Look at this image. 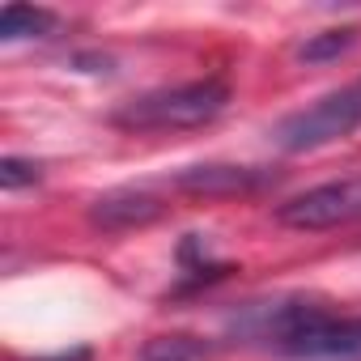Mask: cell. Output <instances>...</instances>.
Listing matches in <instances>:
<instances>
[{
    "instance_id": "1",
    "label": "cell",
    "mask_w": 361,
    "mask_h": 361,
    "mask_svg": "<svg viewBox=\"0 0 361 361\" xmlns=\"http://www.w3.org/2000/svg\"><path fill=\"white\" fill-rule=\"evenodd\" d=\"M293 361H361V314H327L319 306H255L243 323Z\"/></svg>"
},
{
    "instance_id": "4",
    "label": "cell",
    "mask_w": 361,
    "mask_h": 361,
    "mask_svg": "<svg viewBox=\"0 0 361 361\" xmlns=\"http://www.w3.org/2000/svg\"><path fill=\"white\" fill-rule=\"evenodd\" d=\"M276 221L289 230H336L348 221H361V174L336 178V183H319L276 209Z\"/></svg>"
},
{
    "instance_id": "10",
    "label": "cell",
    "mask_w": 361,
    "mask_h": 361,
    "mask_svg": "<svg viewBox=\"0 0 361 361\" xmlns=\"http://www.w3.org/2000/svg\"><path fill=\"white\" fill-rule=\"evenodd\" d=\"M39 178V166H30V161H18V157H5V170H0V183H5L9 192L13 188H22V183H35Z\"/></svg>"
},
{
    "instance_id": "9",
    "label": "cell",
    "mask_w": 361,
    "mask_h": 361,
    "mask_svg": "<svg viewBox=\"0 0 361 361\" xmlns=\"http://www.w3.org/2000/svg\"><path fill=\"white\" fill-rule=\"evenodd\" d=\"M353 35L357 30H327V35H319V39H310V43H302V60H331V56H340V51H348L353 47Z\"/></svg>"
},
{
    "instance_id": "6",
    "label": "cell",
    "mask_w": 361,
    "mask_h": 361,
    "mask_svg": "<svg viewBox=\"0 0 361 361\" xmlns=\"http://www.w3.org/2000/svg\"><path fill=\"white\" fill-rule=\"evenodd\" d=\"M157 217H161V204L149 192H111V196L94 200V209H90V221L102 230H136Z\"/></svg>"
},
{
    "instance_id": "2",
    "label": "cell",
    "mask_w": 361,
    "mask_h": 361,
    "mask_svg": "<svg viewBox=\"0 0 361 361\" xmlns=\"http://www.w3.org/2000/svg\"><path fill=\"white\" fill-rule=\"evenodd\" d=\"M230 102V85L217 77L188 81L174 90H153L132 98L128 106L115 111V128L123 132H183V128H204L213 123Z\"/></svg>"
},
{
    "instance_id": "8",
    "label": "cell",
    "mask_w": 361,
    "mask_h": 361,
    "mask_svg": "<svg viewBox=\"0 0 361 361\" xmlns=\"http://www.w3.org/2000/svg\"><path fill=\"white\" fill-rule=\"evenodd\" d=\"M213 353V344H204L200 336H153L140 348V361H204Z\"/></svg>"
},
{
    "instance_id": "3",
    "label": "cell",
    "mask_w": 361,
    "mask_h": 361,
    "mask_svg": "<svg viewBox=\"0 0 361 361\" xmlns=\"http://www.w3.org/2000/svg\"><path fill=\"white\" fill-rule=\"evenodd\" d=\"M361 128V81L353 85H340L331 94H323L319 102L285 115L276 128H272V140L276 149L285 153H310V149H323L331 140H344Z\"/></svg>"
},
{
    "instance_id": "7",
    "label": "cell",
    "mask_w": 361,
    "mask_h": 361,
    "mask_svg": "<svg viewBox=\"0 0 361 361\" xmlns=\"http://www.w3.org/2000/svg\"><path fill=\"white\" fill-rule=\"evenodd\" d=\"M51 26H56V13L30 9V5H9L5 13H0V39H5V43L43 39V35H51Z\"/></svg>"
},
{
    "instance_id": "5",
    "label": "cell",
    "mask_w": 361,
    "mask_h": 361,
    "mask_svg": "<svg viewBox=\"0 0 361 361\" xmlns=\"http://www.w3.org/2000/svg\"><path fill=\"white\" fill-rule=\"evenodd\" d=\"M268 178L272 174L255 166H188L174 174V188L192 196H238V192H259Z\"/></svg>"
}]
</instances>
